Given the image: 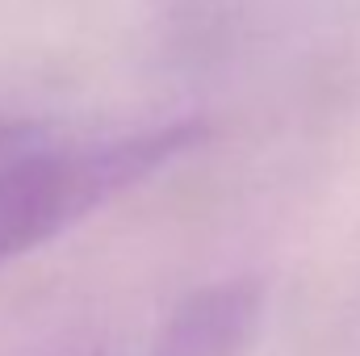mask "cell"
Returning a JSON list of instances; mask_svg holds the SVG:
<instances>
[{
    "instance_id": "1",
    "label": "cell",
    "mask_w": 360,
    "mask_h": 356,
    "mask_svg": "<svg viewBox=\"0 0 360 356\" xmlns=\"http://www.w3.org/2000/svg\"><path fill=\"white\" fill-rule=\"evenodd\" d=\"M205 139V122H168L92 147L55 151L34 143L8 155L0 164V268L139 189Z\"/></svg>"
},
{
    "instance_id": "2",
    "label": "cell",
    "mask_w": 360,
    "mask_h": 356,
    "mask_svg": "<svg viewBox=\"0 0 360 356\" xmlns=\"http://www.w3.org/2000/svg\"><path fill=\"white\" fill-rule=\"evenodd\" d=\"M264 314V285L231 276L193 289L151 340V356H243Z\"/></svg>"
},
{
    "instance_id": "3",
    "label": "cell",
    "mask_w": 360,
    "mask_h": 356,
    "mask_svg": "<svg viewBox=\"0 0 360 356\" xmlns=\"http://www.w3.org/2000/svg\"><path fill=\"white\" fill-rule=\"evenodd\" d=\"M42 139V130L34 126V122H25V117H8V113H0V164L8 160V155H17V151H25V147H34Z\"/></svg>"
},
{
    "instance_id": "4",
    "label": "cell",
    "mask_w": 360,
    "mask_h": 356,
    "mask_svg": "<svg viewBox=\"0 0 360 356\" xmlns=\"http://www.w3.org/2000/svg\"><path fill=\"white\" fill-rule=\"evenodd\" d=\"M96 356H101V352H96Z\"/></svg>"
}]
</instances>
